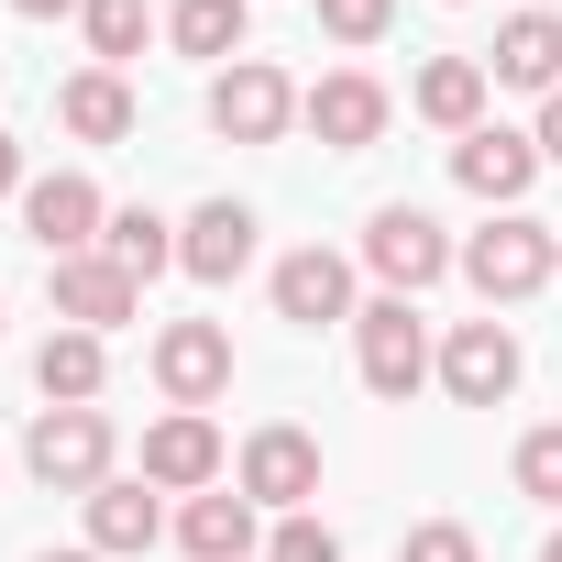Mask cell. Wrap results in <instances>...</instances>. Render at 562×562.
<instances>
[{
  "label": "cell",
  "mask_w": 562,
  "mask_h": 562,
  "mask_svg": "<svg viewBox=\"0 0 562 562\" xmlns=\"http://www.w3.org/2000/svg\"><path fill=\"white\" fill-rule=\"evenodd\" d=\"M34 386H45V408H100V386H111V342H100V331H45Z\"/></svg>",
  "instance_id": "21"
},
{
  "label": "cell",
  "mask_w": 562,
  "mask_h": 562,
  "mask_svg": "<svg viewBox=\"0 0 562 562\" xmlns=\"http://www.w3.org/2000/svg\"><path fill=\"white\" fill-rule=\"evenodd\" d=\"M353 364H364V386H375L386 408H408V397H419V386L441 375L419 299H364V310H353Z\"/></svg>",
  "instance_id": "2"
},
{
  "label": "cell",
  "mask_w": 562,
  "mask_h": 562,
  "mask_svg": "<svg viewBox=\"0 0 562 562\" xmlns=\"http://www.w3.org/2000/svg\"><path fill=\"white\" fill-rule=\"evenodd\" d=\"M540 166H562V89L540 100Z\"/></svg>",
  "instance_id": "30"
},
{
  "label": "cell",
  "mask_w": 562,
  "mask_h": 562,
  "mask_svg": "<svg viewBox=\"0 0 562 562\" xmlns=\"http://www.w3.org/2000/svg\"><path fill=\"white\" fill-rule=\"evenodd\" d=\"M507 474H518V496H540V507H562V419H540L518 452H507Z\"/></svg>",
  "instance_id": "25"
},
{
  "label": "cell",
  "mask_w": 562,
  "mask_h": 562,
  "mask_svg": "<svg viewBox=\"0 0 562 562\" xmlns=\"http://www.w3.org/2000/svg\"><path fill=\"white\" fill-rule=\"evenodd\" d=\"M397 562H485V551H474V529H463V518H419Z\"/></svg>",
  "instance_id": "28"
},
{
  "label": "cell",
  "mask_w": 562,
  "mask_h": 562,
  "mask_svg": "<svg viewBox=\"0 0 562 562\" xmlns=\"http://www.w3.org/2000/svg\"><path fill=\"white\" fill-rule=\"evenodd\" d=\"M540 562H562V529H551V540H540Z\"/></svg>",
  "instance_id": "33"
},
{
  "label": "cell",
  "mask_w": 562,
  "mask_h": 562,
  "mask_svg": "<svg viewBox=\"0 0 562 562\" xmlns=\"http://www.w3.org/2000/svg\"><path fill=\"white\" fill-rule=\"evenodd\" d=\"M133 310H144V276H133V265H111V254H67V265H56V321H67V331H100V342H111Z\"/></svg>",
  "instance_id": "13"
},
{
  "label": "cell",
  "mask_w": 562,
  "mask_h": 562,
  "mask_svg": "<svg viewBox=\"0 0 562 562\" xmlns=\"http://www.w3.org/2000/svg\"><path fill=\"white\" fill-rule=\"evenodd\" d=\"M276 321H299V331H331V321H353L364 299H353V265L331 254V243H299V254H276Z\"/></svg>",
  "instance_id": "9"
},
{
  "label": "cell",
  "mask_w": 562,
  "mask_h": 562,
  "mask_svg": "<svg viewBox=\"0 0 562 562\" xmlns=\"http://www.w3.org/2000/svg\"><path fill=\"white\" fill-rule=\"evenodd\" d=\"M463 288L485 299V310H518V299H540L551 276H562V243H551V221H529V210H496L485 232H463Z\"/></svg>",
  "instance_id": "1"
},
{
  "label": "cell",
  "mask_w": 562,
  "mask_h": 562,
  "mask_svg": "<svg viewBox=\"0 0 562 562\" xmlns=\"http://www.w3.org/2000/svg\"><path fill=\"white\" fill-rule=\"evenodd\" d=\"M529 12H551V0H529Z\"/></svg>",
  "instance_id": "34"
},
{
  "label": "cell",
  "mask_w": 562,
  "mask_h": 562,
  "mask_svg": "<svg viewBox=\"0 0 562 562\" xmlns=\"http://www.w3.org/2000/svg\"><path fill=\"white\" fill-rule=\"evenodd\" d=\"M155 386H166V408H221L232 397V331L221 321H166L155 331Z\"/></svg>",
  "instance_id": "7"
},
{
  "label": "cell",
  "mask_w": 562,
  "mask_h": 562,
  "mask_svg": "<svg viewBox=\"0 0 562 562\" xmlns=\"http://www.w3.org/2000/svg\"><path fill=\"white\" fill-rule=\"evenodd\" d=\"M111 408H34V430H23V463H34V485L45 496H89V485H111Z\"/></svg>",
  "instance_id": "3"
},
{
  "label": "cell",
  "mask_w": 562,
  "mask_h": 562,
  "mask_svg": "<svg viewBox=\"0 0 562 562\" xmlns=\"http://www.w3.org/2000/svg\"><path fill=\"white\" fill-rule=\"evenodd\" d=\"M100 221H111V199H100L78 166H56V177H34V188H23V232L45 243V265H67V254H100Z\"/></svg>",
  "instance_id": "11"
},
{
  "label": "cell",
  "mask_w": 562,
  "mask_h": 562,
  "mask_svg": "<svg viewBox=\"0 0 562 562\" xmlns=\"http://www.w3.org/2000/svg\"><path fill=\"white\" fill-rule=\"evenodd\" d=\"M441 386H452V408H507V397H518V331H507L496 310H485V321H452Z\"/></svg>",
  "instance_id": "8"
},
{
  "label": "cell",
  "mask_w": 562,
  "mask_h": 562,
  "mask_svg": "<svg viewBox=\"0 0 562 562\" xmlns=\"http://www.w3.org/2000/svg\"><path fill=\"white\" fill-rule=\"evenodd\" d=\"M78 34H89V67H133L155 45V12H144V0H89Z\"/></svg>",
  "instance_id": "23"
},
{
  "label": "cell",
  "mask_w": 562,
  "mask_h": 562,
  "mask_svg": "<svg viewBox=\"0 0 562 562\" xmlns=\"http://www.w3.org/2000/svg\"><path fill=\"white\" fill-rule=\"evenodd\" d=\"M299 78L288 67H265V56H232L221 78H210V133L221 144H288V122H299Z\"/></svg>",
  "instance_id": "4"
},
{
  "label": "cell",
  "mask_w": 562,
  "mask_h": 562,
  "mask_svg": "<svg viewBox=\"0 0 562 562\" xmlns=\"http://www.w3.org/2000/svg\"><path fill=\"white\" fill-rule=\"evenodd\" d=\"M23 23H67V12H89V0H12Z\"/></svg>",
  "instance_id": "31"
},
{
  "label": "cell",
  "mask_w": 562,
  "mask_h": 562,
  "mask_svg": "<svg viewBox=\"0 0 562 562\" xmlns=\"http://www.w3.org/2000/svg\"><path fill=\"white\" fill-rule=\"evenodd\" d=\"M177 265L199 276V288H232V276L254 265V210H243V199H199V210L177 221Z\"/></svg>",
  "instance_id": "15"
},
{
  "label": "cell",
  "mask_w": 562,
  "mask_h": 562,
  "mask_svg": "<svg viewBox=\"0 0 562 562\" xmlns=\"http://www.w3.org/2000/svg\"><path fill=\"white\" fill-rule=\"evenodd\" d=\"M299 122H310L331 155H375V144H386V122H397V100H386L364 67H331V78L299 100Z\"/></svg>",
  "instance_id": "10"
},
{
  "label": "cell",
  "mask_w": 562,
  "mask_h": 562,
  "mask_svg": "<svg viewBox=\"0 0 562 562\" xmlns=\"http://www.w3.org/2000/svg\"><path fill=\"white\" fill-rule=\"evenodd\" d=\"M34 562H100V551H34Z\"/></svg>",
  "instance_id": "32"
},
{
  "label": "cell",
  "mask_w": 562,
  "mask_h": 562,
  "mask_svg": "<svg viewBox=\"0 0 562 562\" xmlns=\"http://www.w3.org/2000/svg\"><path fill=\"white\" fill-rule=\"evenodd\" d=\"M243 34H254V0H177L166 12L177 56H243Z\"/></svg>",
  "instance_id": "22"
},
{
  "label": "cell",
  "mask_w": 562,
  "mask_h": 562,
  "mask_svg": "<svg viewBox=\"0 0 562 562\" xmlns=\"http://www.w3.org/2000/svg\"><path fill=\"white\" fill-rule=\"evenodd\" d=\"M232 485L265 507V518H299L310 496H321V441L299 430V419H265L254 441H243V463H232Z\"/></svg>",
  "instance_id": "6"
},
{
  "label": "cell",
  "mask_w": 562,
  "mask_h": 562,
  "mask_svg": "<svg viewBox=\"0 0 562 562\" xmlns=\"http://www.w3.org/2000/svg\"><path fill=\"white\" fill-rule=\"evenodd\" d=\"M265 562H342V540L299 507V518H276V540H265Z\"/></svg>",
  "instance_id": "27"
},
{
  "label": "cell",
  "mask_w": 562,
  "mask_h": 562,
  "mask_svg": "<svg viewBox=\"0 0 562 562\" xmlns=\"http://www.w3.org/2000/svg\"><path fill=\"white\" fill-rule=\"evenodd\" d=\"M364 265L386 276V299H419V288H441V276L463 265V243L430 221V210H408V199H386L375 221H364Z\"/></svg>",
  "instance_id": "5"
},
{
  "label": "cell",
  "mask_w": 562,
  "mask_h": 562,
  "mask_svg": "<svg viewBox=\"0 0 562 562\" xmlns=\"http://www.w3.org/2000/svg\"><path fill=\"white\" fill-rule=\"evenodd\" d=\"M100 254L133 265V276H166V265H177V221H155V210H111V221H100Z\"/></svg>",
  "instance_id": "24"
},
{
  "label": "cell",
  "mask_w": 562,
  "mask_h": 562,
  "mask_svg": "<svg viewBox=\"0 0 562 562\" xmlns=\"http://www.w3.org/2000/svg\"><path fill=\"white\" fill-rule=\"evenodd\" d=\"M78 507H89V551H100V562H133V551L166 540V507H155L144 474H111V485H89Z\"/></svg>",
  "instance_id": "16"
},
{
  "label": "cell",
  "mask_w": 562,
  "mask_h": 562,
  "mask_svg": "<svg viewBox=\"0 0 562 562\" xmlns=\"http://www.w3.org/2000/svg\"><path fill=\"white\" fill-rule=\"evenodd\" d=\"M452 177L485 199V210H518L529 199V177H540V133H507V122H474L463 144H452Z\"/></svg>",
  "instance_id": "14"
},
{
  "label": "cell",
  "mask_w": 562,
  "mask_h": 562,
  "mask_svg": "<svg viewBox=\"0 0 562 562\" xmlns=\"http://www.w3.org/2000/svg\"><path fill=\"white\" fill-rule=\"evenodd\" d=\"M56 122H67L78 144H133L144 111H133V78H122V67H78V78L56 89Z\"/></svg>",
  "instance_id": "18"
},
{
  "label": "cell",
  "mask_w": 562,
  "mask_h": 562,
  "mask_svg": "<svg viewBox=\"0 0 562 562\" xmlns=\"http://www.w3.org/2000/svg\"><path fill=\"white\" fill-rule=\"evenodd\" d=\"M254 540H265V507L243 485H210V496L177 507V551L188 562H254Z\"/></svg>",
  "instance_id": "17"
},
{
  "label": "cell",
  "mask_w": 562,
  "mask_h": 562,
  "mask_svg": "<svg viewBox=\"0 0 562 562\" xmlns=\"http://www.w3.org/2000/svg\"><path fill=\"white\" fill-rule=\"evenodd\" d=\"M23 188H34V166H23V144H12V133H0V199H23Z\"/></svg>",
  "instance_id": "29"
},
{
  "label": "cell",
  "mask_w": 562,
  "mask_h": 562,
  "mask_svg": "<svg viewBox=\"0 0 562 562\" xmlns=\"http://www.w3.org/2000/svg\"><path fill=\"white\" fill-rule=\"evenodd\" d=\"M485 89H496V78H485V56H430V67H419V89H408V111H419V122H441V133L463 144V133L485 122Z\"/></svg>",
  "instance_id": "20"
},
{
  "label": "cell",
  "mask_w": 562,
  "mask_h": 562,
  "mask_svg": "<svg viewBox=\"0 0 562 562\" xmlns=\"http://www.w3.org/2000/svg\"><path fill=\"white\" fill-rule=\"evenodd\" d=\"M221 430H210V408H166L155 430H144V485L155 496H210L221 485Z\"/></svg>",
  "instance_id": "12"
},
{
  "label": "cell",
  "mask_w": 562,
  "mask_h": 562,
  "mask_svg": "<svg viewBox=\"0 0 562 562\" xmlns=\"http://www.w3.org/2000/svg\"><path fill=\"white\" fill-rule=\"evenodd\" d=\"M485 78H507V89H562V23L551 12H507L496 23V45H485Z\"/></svg>",
  "instance_id": "19"
},
{
  "label": "cell",
  "mask_w": 562,
  "mask_h": 562,
  "mask_svg": "<svg viewBox=\"0 0 562 562\" xmlns=\"http://www.w3.org/2000/svg\"><path fill=\"white\" fill-rule=\"evenodd\" d=\"M386 23H397V0H321V34H331V45H353V56H364V45H386Z\"/></svg>",
  "instance_id": "26"
}]
</instances>
